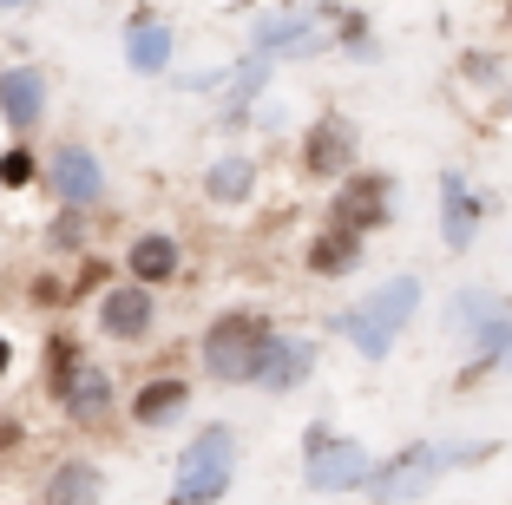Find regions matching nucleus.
Masks as SVG:
<instances>
[{
  "label": "nucleus",
  "instance_id": "f8f14e48",
  "mask_svg": "<svg viewBox=\"0 0 512 505\" xmlns=\"http://www.w3.org/2000/svg\"><path fill=\"white\" fill-rule=\"evenodd\" d=\"M309 374H316V342H309V335H283V328H276L270 342H263V355H256L250 387H263V394H296Z\"/></svg>",
  "mask_w": 512,
  "mask_h": 505
},
{
  "label": "nucleus",
  "instance_id": "b1692460",
  "mask_svg": "<svg viewBox=\"0 0 512 505\" xmlns=\"http://www.w3.org/2000/svg\"><path fill=\"white\" fill-rule=\"evenodd\" d=\"M7 368H14V342L0 335V381H7Z\"/></svg>",
  "mask_w": 512,
  "mask_h": 505
},
{
  "label": "nucleus",
  "instance_id": "393cba45",
  "mask_svg": "<svg viewBox=\"0 0 512 505\" xmlns=\"http://www.w3.org/2000/svg\"><path fill=\"white\" fill-rule=\"evenodd\" d=\"M0 7H27V0H0Z\"/></svg>",
  "mask_w": 512,
  "mask_h": 505
},
{
  "label": "nucleus",
  "instance_id": "9b49d317",
  "mask_svg": "<svg viewBox=\"0 0 512 505\" xmlns=\"http://www.w3.org/2000/svg\"><path fill=\"white\" fill-rule=\"evenodd\" d=\"M46 105H53V79H46V66H7V73H0V119H7L14 138L40 132Z\"/></svg>",
  "mask_w": 512,
  "mask_h": 505
},
{
  "label": "nucleus",
  "instance_id": "a211bd4d",
  "mask_svg": "<svg viewBox=\"0 0 512 505\" xmlns=\"http://www.w3.org/2000/svg\"><path fill=\"white\" fill-rule=\"evenodd\" d=\"M204 197L211 204H250L256 197V151H224L204 164Z\"/></svg>",
  "mask_w": 512,
  "mask_h": 505
},
{
  "label": "nucleus",
  "instance_id": "ddd939ff",
  "mask_svg": "<svg viewBox=\"0 0 512 505\" xmlns=\"http://www.w3.org/2000/svg\"><path fill=\"white\" fill-rule=\"evenodd\" d=\"M480 217H486V204L467 191V178L447 164V171H440V243H447V256H467L473 250Z\"/></svg>",
  "mask_w": 512,
  "mask_h": 505
},
{
  "label": "nucleus",
  "instance_id": "39448f33",
  "mask_svg": "<svg viewBox=\"0 0 512 505\" xmlns=\"http://www.w3.org/2000/svg\"><path fill=\"white\" fill-rule=\"evenodd\" d=\"M368 473H375V460H368L362 440H348L322 420L302 433V486L309 492H362Z\"/></svg>",
  "mask_w": 512,
  "mask_h": 505
},
{
  "label": "nucleus",
  "instance_id": "423d86ee",
  "mask_svg": "<svg viewBox=\"0 0 512 505\" xmlns=\"http://www.w3.org/2000/svg\"><path fill=\"white\" fill-rule=\"evenodd\" d=\"M447 473V453H440L434 440H414V446H401V453H394V460H381L375 473H368V499L375 505H407V499H421L427 486H434V479Z\"/></svg>",
  "mask_w": 512,
  "mask_h": 505
},
{
  "label": "nucleus",
  "instance_id": "5701e85b",
  "mask_svg": "<svg viewBox=\"0 0 512 505\" xmlns=\"http://www.w3.org/2000/svg\"><path fill=\"white\" fill-rule=\"evenodd\" d=\"M79 361H86V355H79V342H73V335H53V342H46V387H53V381H66V374H73Z\"/></svg>",
  "mask_w": 512,
  "mask_h": 505
},
{
  "label": "nucleus",
  "instance_id": "9d476101",
  "mask_svg": "<svg viewBox=\"0 0 512 505\" xmlns=\"http://www.w3.org/2000/svg\"><path fill=\"white\" fill-rule=\"evenodd\" d=\"M151 328H158V302H151L145 283L99 289V335H106V342L138 348V342H151Z\"/></svg>",
  "mask_w": 512,
  "mask_h": 505
},
{
  "label": "nucleus",
  "instance_id": "2eb2a0df",
  "mask_svg": "<svg viewBox=\"0 0 512 505\" xmlns=\"http://www.w3.org/2000/svg\"><path fill=\"white\" fill-rule=\"evenodd\" d=\"M368 256V237L362 230H348V223H322L316 237H309V250H302V269L309 276H322V283H335V276H355Z\"/></svg>",
  "mask_w": 512,
  "mask_h": 505
},
{
  "label": "nucleus",
  "instance_id": "4be33fe9",
  "mask_svg": "<svg viewBox=\"0 0 512 505\" xmlns=\"http://www.w3.org/2000/svg\"><path fill=\"white\" fill-rule=\"evenodd\" d=\"M33 178H40V158H33L27 145H7V151H0V191H27Z\"/></svg>",
  "mask_w": 512,
  "mask_h": 505
},
{
  "label": "nucleus",
  "instance_id": "7ed1b4c3",
  "mask_svg": "<svg viewBox=\"0 0 512 505\" xmlns=\"http://www.w3.org/2000/svg\"><path fill=\"white\" fill-rule=\"evenodd\" d=\"M270 335H276V322L263 309H224L204 328V374H211L217 387H250L256 355H263Z\"/></svg>",
  "mask_w": 512,
  "mask_h": 505
},
{
  "label": "nucleus",
  "instance_id": "0eeeda50",
  "mask_svg": "<svg viewBox=\"0 0 512 505\" xmlns=\"http://www.w3.org/2000/svg\"><path fill=\"white\" fill-rule=\"evenodd\" d=\"M355 158H362V132H355V119H342V112H322L309 132H302V178L316 184H342L348 171H355Z\"/></svg>",
  "mask_w": 512,
  "mask_h": 505
},
{
  "label": "nucleus",
  "instance_id": "6e6552de",
  "mask_svg": "<svg viewBox=\"0 0 512 505\" xmlns=\"http://www.w3.org/2000/svg\"><path fill=\"white\" fill-rule=\"evenodd\" d=\"M40 178L66 210H92L99 197H106V164H99L92 145H53L46 164H40Z\"/></svg>",
  "mask_w": 512,
  "mask_h": 505
},
{
  "label": "nucleus",
  "instance_id": "412c9836",
  "mask_svg": "<svg viewBox=\"0 0 512 505\" xmlns=\"http://www.w3.org/2000/svg\"><path fill=\"white\" fill-rule=\"evenodd\" d=\"M499 315H512V302L493 296V289H460V296L447 302V328H453V335H467V342H480Z\"/></svg>",
  "mask_w": 512,
  "mask_h": 505
},
{
  "label": "nucleus",
  "instance_id": "4468645a",
  "mask_svg": "<svg viewBox=\"0 0 512 505\" xmlns=\"http://www.w3.org/2000/svg\"><path fill=\"white\" fill-rule=\"evenodd\" d=\"M53 401H60L66 420H79V427H99V420L112 414V374L99 368V361H79L66 381H53Z\"/></svg>",
  "mask_w": 512,
  "mask_h": 505
},
{
  "label": "nucleus",
  "instance_id": "f257e3e1",
  "mask_svg": "<svg viewBox=\"0 0 512 505\" xmlns=\"http://www.w3.org/2000/svg\"><path fill=\"white\" fill-rule=\"evenodd\" d=\"M414 309H421V276H388V283L368 289L355 309L335 315V328L348 335V348L362 361H388L394 342L407 335V322H414Z\"/></svg>",
  "mask_w": 512,
  "mask_h": 505
},
{
  "label": "nucleus",
  "instance_id": "f3484780",
  "mask_svg": "<svg viewBox=\"0 0 512 505\" xmlns=\"http://www.w3.org/2000/svg\"><path fill=\"white\" fill-rule=\"evenodd\" d=\"M171 27L158 14H132V27H125V66H132L138 79H158V73H171Z\"/></svg>",
  "mask_w": 512,
  "mask_h": 505
},
{
  "label": "nucleus",
  "instance_id": "a878e982",
  "mask_svg": "<svg viewBox=\"0 0 512 505\" xmlns=\"http://www.w3.org/2000/svg\"><path fill=\"white\" fill-rule=\"evenodd\" d=\"M506 20H512V7H506Z\"/></svg>",
  "mask_w": 512,
  "mask_h": 505
},
{
  "label": "nucleus",
  "instance_id": "20e7f679",
  "mask_svg": "<svg viewBox=\"0 0 512 505\" xmlns=\"http://www.w3.org/2000/svg\"><path fill=\"white\" fill-rule=\"evenodd\" d=\"M342 14V7H263V14L250 20V53L256 60H316V53H329V20Z\"/></svg>",
  "mask_w": 512,
  "mask_h": 505
},
{
  "label": "nucleus",
  "instance_id": "f03ea898",
  "mask_svg": "<svg viewBox=\"0 0 512 505\" xmlns=\"http://www.w3.org/2000/svg\"><path fill=\"white\" fill-rule=\"evenodd\" d=\"M237 427L230 420H204V427L184 440L178 466H171V499L165 505H217L237 479Z\"/></svg>",
  "mask_w": 512,
  "mask_h": 505
},
{
  "label": "nucleus",
  "instance_id": "1a4fd4ad",
  "mask_svg": "<svg viewBox=\"0 0 512 505\" xmlns=\"http://www.w3.org/2000/svg\"><path fill=\"white\" fill-rule=\"evenodd\" d=\"M394 217V178L388 171H348L335 184V204H329V223H348V230H381Z\"/></svg>",
  "mask_w": 512,
  "mask_h": 505
},
{
  "label": "nucleus",
  "instance_id": "aec40b11",
  "mask_svg": "<svg viewBox=\"0 0 512 505\" xmlns=\"http://www.w3.org/2000/svg\"><path fill=\"white\" fill-rule=\"evenodd\" d=\"M106 499V473L92 460H60L46 473V505H99Z\"/></svg>",
  "mask_w": 512,
  "mask_h": 505
},
{
  "label": "nucleus",
  "instance_id": "6ab92c4d",
  "mask_svg": "<svg viewBox=\"0 0 512 505\" xmlns=\"http://www.w3.org/2000/svg\"><path fill=\"white\" fill-rule=\"evenodd\" d=\"M184 407H191V381H184V374H158V381H145L132 394V420L138 427H171Z\"/></svg>",
  "mask_w": 512,
  "mask_h": 505
},
{
  "label": "nucleus",
  "instance_id": "dca6fc26",
  "mask_svg": "<svg viewBox=\"0 0 512 505\" xmlns=\"http://www.w3.org/2000/svg\"><path fill=\"white\" fill-rule=\"evenodd\" d=\"M125 269H132V283L158 289V283H171V276L184 269V250H178V237H165V230H138V237L125 243Z\"/></svg>",
  "mask_w": 512,
  "mask_h": 505
}]
</instances>
